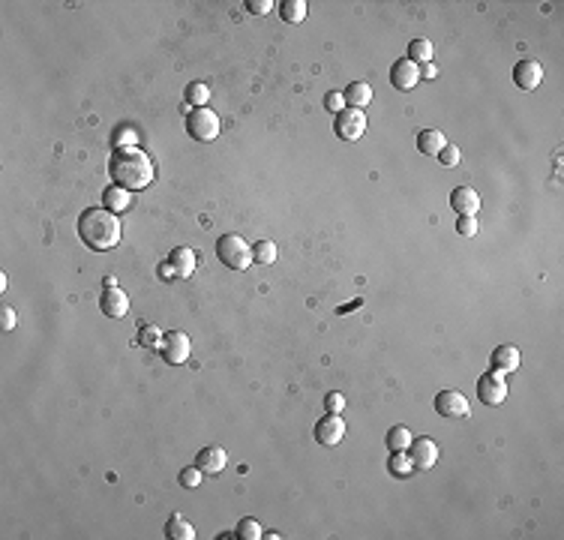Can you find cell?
<instances>
[{"label":"cell","mask_w":564,"mask_h":540,"mask_svg":"<svg viewBox=\"0 0 564 540\" xmlns=\"http://www.w3.org/2000/svg\"><path fill=\"white\" fill-rule=\"evenodd\" d=\"M108 171H111V178H115V183L123 186V190H130V193L147 190L156 178L154 159H150L142 147L115 150V154H111V162H108Z\"/></svg>","instance_id":"obj_1"},{"label":"cell","mask_w":564,"mask_h":540,"mask_svg":"<svg viewBox=\"0 0 564 540\" xmlns=\"http://www.w3.org/2000/svg\"><path fill=\"white\" fill-rule=\"evenodd\" d=\"M79 237L93 253H108L120 243V219L108 207H87L79 217Z\"/></svg>","instance_id":"obj_2"},{"label":"cell","mask_w":564,"mask_h":540,"mask_svg":"<svg viewBox=\"0 0 564 540\" xmlns=\"http://www.w3.org/2000/svg\"><path fill=\"white\" fill-rule=\"evenodd\" d=\"M217 258L229 270H249V265H253V246L241 234H222L217 241Z\"/></svg>","instance_id":"obj_3"},{"label":"cell","mask_w":564,"mask_h":540,"mask_svg":"<svg viewBox=\"0 0 564 540\" xmlns=\"http://www.w3.org/2000/svg\"><path fill=\"white\" fill-rule=\"evenodd\" d=\"M186 132H190L195 142H213L219 135V117L217 111L205 108H190L186 111Z\"/></svg>","instance_id":"obj_4"},{"label":"cell","mask_w":564,"mask_h":540,"mask_svg":"<svg viewBox=\"0 0 564 540\" xmlns=\"http://www.w3.org/2000/svg\"><path fill=\"white\" fill-rule=\"evenodd\" d=\"M478 399L483 406H501L507 399V381H505V372H495L490 369L486 375L478 379Z\"/></svg>","instance_id":"obj_5"},{"label":"cell","mask_w":564,"mask_h":540,"mask_svg":"<svg viewBox=\"0 0 564 540\" xmlns=\"http://www.w3.org/2000/svg\"><path fill=\"white\" fill-rule=\"evenodd\" d=\"M333 132L340 135L343 142H357V138L367 132V115H363L360 108H343L340 115H336Z\"/></svg>","instance_id":"obj_6"},{"label":"cell","mask_w":564,"mask_h":540,"mask_svg":"<svg viewBox=\"0 0 564 540\" xmlns=\"http://www.w3.org/2000/svg\"><path fill=\"white\" fill-rule=\"evenodd\" d=\"M159 355L166 363H171V367H180V363H186V357H190V336L183 331H168L162 336Z\"/></svg>","instance_id":"obj_7"},{"label":"cell","mask_w":564,"mask_h":540,"mask_svg":"<svg viewBox=\"0 0 564 540\" xmlns=\"http://www.w3.org/2000/svg\"><path fill=\"white\" fill-rule=\"evenodd\" d=\"M435 411L442 414V418H468V399L462 391H438L435 396Z\"/></svg>","instance_id":"obj_8"},{"label":"cell","mask_w":564,"mask_h":540,"mask_svg":"<svg viewBox=\"0 0 564 540\" xmlns=\"http://www.w3.org/2000/svg\"><path fill=\"white\" fill-rule=\"evenodd\" d=\"M345 438V420L340 418V414H324V418L316 423V442L324 444V447H333L340 444Z\"/></svg>","instance_id":"obj_9"},{"label":"cell","mask_w":564,"mask_h":540,"mask_svg":"<svg viewBox=\"0 0 564 540\" xmlns=\"http://www.w3.org/2000/svg\"><path fill=\"white\" fill-rule=\"evenodd\" d=\"M391 84L396 87V91H415V87L420 84V67L408 57H399L391 67Z\"/></svg>","instance_id":"obj_10"},{"label":"cell","mask_w":564,"mask_h":540,"mask_svg":"<svg viewBox=\"0 0 564 540\" xmlns=\"http://www.w3.org/2000/svg\"><path fill=\"white\" fill-rule=\"evenodd\" d=\"M408 456L411 462H415V469H432L438 462V444L432 442V438H411L408 444Z\"/></svg>","instance_id":"obj_11"},{"label":"cell","mask_w":564,"mask_h":540,"mask_svg":"<svg viewBox=\"0 0 564 540\" xmlns=\"http://www.w3.org/2000/svg\"><path fill=\"white\" fill-rule=\"evenodd\" d=\"M99 309L105 318H123L130 312V294H123L120 288H105L99 294Z\"/></svg>","instance_id":"obj_12"},{"label":"cell","mask_w":564,"mask_h":540,"mask_svg":"<svg viewBox=\"0 0 564 540\" xmlns=\"http://www.w3.org/2000/svg\"><path fill=\"white\" fill-rule=\"evenodd\" d=\"M541 81H543V67L537 60H519L513 67V84L522 87V91H534V87H541Z\"/></svg>","instance_id":"obj_13"},{"label":"cell","mask_w":564,"mask_h":540,"mask_svg":"<svg viewBox=\"0 0 564 540\" xmlns=\"http://www.w3.org/2000/svg\"><path fill=\"white\" fill-rule=\"evenodd\" d=\"M195 466L202 469L205 474H219V471H225V466H229V454H225L222 447H217V444L202 447V450H198V456H195Z\"/></svg>","instance_id":"obj_14"},{"label":"cell","mask_w":564,"mask_h":540,"mask_svg":"<svg viewBox=\"0 0 564 540\" xmlns=\"http://www.w3.org/2000/svg\"><path fill=\"white\" fill-rule=\"evenodd\" d=\"M450 207H454L459 217H474L480 207V195L471 190V186H456L454 193H450Z\"/></svg>","instance_id":"obj_15"},{"label":"cell","mask_w":564,"mask_h":540,"mask_svg":"<svg viewBox=\"0 0 564 540\" xmlns=\"http://www.w3.org/2000/svg\"><path fill=\"white\" fill-rule=\"evenodd\" d=\"M519 363H522V355H519L517 345H498L490 357V367L495 372H517Z\"/></svg>","instance_id":"obj_16"},{"label":"cell","mask_w":564,"mask_h":540,"mask_svg":"<svg viewBox=\"0 0 564 540\" xmlns=\"http://www.w3.org/2000/svg\"><path fill=\"white\" fill-rule=\"evenodd\" d=\"M103 202H105V207H108L111 213H123V210L132 207V193L123 190V186H117V183H111V186H105Z\"/></svg>","instance_id":"obj_17"},{"label":"cell","mask_w":564,"mask_h":540,"mask_svg":"<svg viewBox=\"0 0 564 540\" xmlns=\"http://www.w3.org/2000/svg\"><path fill=\"white\" fill-rule=\"evenodd\" d=\"M343 96H345V105L348 108H367L369 103H372V87L367 84V81H352L343 91Z\"/></svg>","instance_id":"obj_18"},{"label":"cell","mask_w":564,"mask_h":540,"mask_svg":"<svg viewBox=\"0 0 564 540\" xmlns=\"http://www.w3.org/2000/svg\"><path fill=\"white\" fill-rule=\"evenodd\" d=\"M168 261L174 265V270H178V276H192L195 265H198V258H195V253H192L190 246H174Z\"/></svg>","instance_id":"obj_19"},{"label":"cell","mask_w":564,"mask_h":540,"mask_svg":"<svg viewBox=\"0 0 564 540\" xmlns=\"http://www.w3.org/2000/svg\"><path fill=\"white\" fill-rule=\"evenodd\" d=\"M444 144H447V138H444L442 130H423L418 135V150L426 156H438L444 150Z\"/></svg>","instance_id":"obj_20"},{"label":"cell","mask_w":564,"mask_h":540,"mask_svg":"<svg viewBox=\"0 0 564 540\" xmlns=\"http://www.w3.org/2000/svg\"><path fill=\"white\" fill-rule=\"evenodd\" d=\"M387 471H391L393 477H411L418 469H415V462H411L408 450H393L391 459H387Z\"/></svg>","instance_id":"obj_21"},{"label":"cell","mask_w":564,"mask_h":540,"mask_svg":"<svg viewBox=\"0 0 564 540\" xmlns=\"http://www.w3.org/2000/svg\"><path fill=\"white\" fill-rule=\"evenodd\" d=\"M166 534L171 540H192L195 537V529L190 522H186V517H180V513H174V517H168L166 522Z\"/></svg>","instance_id":"obj_22"},{"label":"cell","mask_w":564,"mask_h":540,"mask_svg":"<svg viewBox=\"0 0 564 540\" xmlns=\"http://www.w3.org/2000/svg\"><path fill=\"white\" fill-rule=\"evenodd\" d=\"M411 435L408 432V426H403V423H396V426H391L387 430V435H384V442H387V447H391V454L393 450H408V444H411Z\"/></svg>","instance_id":"obj_23"},{"label":"cell","mask_w":564,"mask_h":540,"mask_svg":"<svg viewBox=\"0 0 564 540\" xmlns=\"http://www.w3.org/2000/svg\"><path fill=\"white\" fill-rule=\"evenodd\" d=\"M162 336H166V333H162L156 324H144V328H139V333H135V345L150 348V351H159Z\"/></svg>","instance_id":"obj_24"},{"label":"cell","mask_w":564,"mask_h":540,"mask_svg":"<svg viewBox=\"0 0 564 540\" xmlns=\"http://www.w3.org/2000/svg\"><path fill=\"white\" fill-rule=\"evenodd\" d=\"M306 12H309L306 0H285V4L280 6V16H282V21H288V24H300V21L306 18Z\"/></svg>","instance_id":"obj_25"},{"label":"cell","mask_w":564,"mask_h":540,"mask_svg":"<svg viewBox=\"0 0 564 540\" xmlns=\"http://www.w3.org/2000/svg\"><path fill=\"white\" fill-rule=\"evenodd\" d=\"M183 99H186V105H190V108H205V105H207V99H210V87H207V84H202V81L186 84Z\"/></svg>","instance_id":"obj_26"},{"label":"cell","mask_w":564,"mask_h":540,"mask_svg":"<svg viewBox=\"0 0 564 540\" xmlns=\"http://www.w3.org/2000/svg\"><path fill=\"white\" fill-rule=\"evenodd\" d=\"M408 60L415 64H432V42L430 40H411L408 42Z\"/></svg>","instance_id":"obj_27"},{"label":"cell","mask_w":564,"mask_h":540,"mask_svg":"<svg viewBox=\"0 0 564 540\" xmlns=\"http://www.w3.org/2000/svg\"><path fill=\"white\" fill-rule=\"evenodd\" d=\"M253 261H258V265H273V261H277V243H273V241H258L253 246Z\"/></svg>","instance_id":"obj_28"},{"label":"cell","mask_w":564,"mask_h":540,"mask_svg":"<svg viewBox=\"0 0 564 540\" xmlns=\"http://www.w3.org/2000/svg\"><path fill=\"white\" fill-rule=\"evenodd\" d=\"M234 534L237 537H241V540H258L261 534H265V532H261V525H258V519H241V522H237V529H234Z\"/></svg>","instance_id":"obj_29"},{"label":"cell","mask_w":564,"mask_h":540,"mask_svg":"<svg viewBox=\"0 0 564 540\" xmlns=\"http://www.w3.org/2000/svg\"><path fill=\"white\" fill-rule=\"evenodd\" d=\"M202 477H205L202 469H198V466H190V469H183V471L178 474V481H180V486H186V489H195V486H202Z\"/></svg>","instance_id":"obj_30"},{"label":"cell","mask_w":564,"mask_h":540,"mask_svg":"<svg viewBox=\"0 0 564 540\" xmlns=\"http://www.w3.org/2000/svg\"><path fill=\"white\" fill-rule=\"evenodd\" d=\"M120 147H139V132L132 127H123L115 132V150H120Z\"/></svg>","instance_id":"obj_31"},{"label":"cell","mask_w":564,"mask_h":540,"mask_svg":"<svg viewBox=\"0 0 564 540\" xmlns=\"http://www.w3.org/2000/svg\"><path fill=\"white\" fill-rule=\"evenodd\" d=\"M438 159H442V166L454 168V166H459L462 154H459V147H456V144H444V150H442V154H438Z\"/></svg>","instance_id":"obj_32"},{"label":"cell","mask_w":564,"mask_h":540,"mask_svg":"<svg viewBox=\"0 0 564 540\" xmlns=\"http://www.w3.org/2000/svg\"><path fill=\"white\" fill-rule=\"evenodd\" d=\"M324 108L333 111V115H340L343 108H348V105H345V96H343L340 91H330L328 96H324Z\"/></svg>","instance_id":"obj_33"},{"label":"cell","mask_w":564,"mask_h":540,"mask_svg":"<svg viewBox=\"0 0 564 540\" xmlns=\"http://www.w3.org/2000/svg\"><path fill=\"white\" fill-rule=\"evenodd\" d=\"M456 231L462 237H474V234H478V219H474V217H459L456 219Z\"/></svg>","instance_id":"obj_34"},{"label":"cell","mask_w":564,"mask_h":540,"mask_svg":"<svg viewBox=\"0 0 564 540\" xmlns=\"http://www.w3.org/2000/svg\"><path fill=\"white\" fill-rule=\"evenodd\" d=\"M324 408H328L330 414H343L345 396H343V393H328V396H324Z\"/></svg>","instance_id":"obj_35"},{"label":"cell","mask_w":564,"mask_h":540,"mask_svg":"<svg viewBox=\"0 0 564 540\" xmlns=\"http://www.w3.org/2000/svg\"><path fill=\"white\" fill-rule=\"evenodd\" d=\"M273 6H277L273 0H246V9L253 12V16H267Z\"/></svg>","instance_id":"obj_36"},{"label":"cell","mask_w":564,"mask_h":540,"mask_svg":"<svg viewBox=\"0 0 564 540\" xmlns=\"http://www.w3.org/2000/svg\"><path fill=\"white\" fill-rule=\"evenodd\" d=\"M0 328H4V331H12V328H16V312H12L9 306L0 309Z\"/></svg>","instance_id":"obj_37"},{"label":"cell","mask_w":564,"mask_h":540,"mask_svg":"<svg viewBox=\"0 0 564 540\" xmlns=\"http://www.w3.org/2000/svg\"><path fill=\"white\" fill-rule=\"evenodd\" d=\"M159 280H178V270H174L171 261H166V265H159Z\"/></svg>","instance_id":"obj_38"},{"label":"cell","mask_w":564,"mask_h":540,"mask_svg":"<svg viewBox=\"0 0 564 540\" xmlns=\"http://www.w3.org/2000/svg\"><path fill=\"white\" fill-rule=\"evenodd\" d=\"M435 75H438L435 64H423V69H420V79H435Z\"/></svg>","instance_id":"obj_39"},{"label":"cell","mask_w":564,"mask_h":540,"mask_svg":"<svg viewBox=\"0 0 564 540\" xmlns=\"http://www.w3.org/2000/svg\"><path fill=\"white\" fill-rule=\"evenodd\" d=\"M103 285H105V288H117V280H115V276H105Z\"/></svg>","instance_id":"obj_40"}]
</instances>
